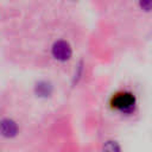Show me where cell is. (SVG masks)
I'll use <instances>...</instances> for the list:
<instances>
[{
    "instance_id": "cell-1",
    "label": "cell",
    "mask_w": 152,
    "mask_h": 152,
    "mask_svg": "<svg viewBox=\"0 0 152 152\" xmlns=\"http://www.w3.org/2000/svg\"><path fill=\"white\" fill-rule=\"evenodd\" d=\"M109 106L112 109L118 110L124 114H131L135 110L137 107V97L132 91L128 90H119L110 96Z\"/></svg>"
},
{
    "instance_id": "cell-2",
    "label": "cell",
    "mask_w": 152,
    "mask_h": 152,
    "mask_svg": "<svg viewBox=\"0 0 152 152\" xmlns=\"http://www.w3.org/2000/svg\"><path fill=\"white\" fill-rule=\"evenodd\" d=\"M51 53L56 59L65 62V61L70 59V57L72 55V49H71V45L69 44V42H66L64 39H58L52 44Z\"/></svg>"
},
{
    "instance_id": "cell-3",
    "label": "cell",
    "mask_w": 152,
    "mask_h": 152,
    "mask_svg": "<svg viewBox=\"0 0 152 152\" xmlns=\"http://www.w3.org/2000/svg\"><path fill=\"white\" fill-rule=\"evenodd\" d=\"M1 133L4 137L12 138L18 133V125L14 120L10 118H4L1 120Z\"/></svg>"
},
{
    "instance_id": "cell-4",
    "label": "cell",
    "mask_w": 152,
    "mask_h": 152,
    "mask_svg": "<svg viewBox=\"0 0 152 152\" xmlns=\"http://www.w3.org/2000/svg\"><path fill=\"white\" fill-rule=\"evenodd\" d=\"M52 90H53L52 84H51L49 81H46V80H40V81H38V82L36 83V86H34V91H36V94H37L38 96H42V97H48V96H50L51 93H52Z\"/></svg>"
},
{
    "instance_id": "cell-5",
    "label": "cell",
    "mask_w": 152,
    "mask_h": 152,
    "mask_svg": "<svg viewBox=\"0 0 152 152\" xmlns=\"http://www.w3.org/2000/svg\"><path fill=\"white\" fill-rule=\"evenodd\" d=\"M101 152H121V148L115 140H107L103 142Z\"/></svg>"
},
{
    "instance_id": "cell-6",
    "label": "cell",
    "mask_w": 152,
    "mask_h": 152,
    "mask_svg": "<svg viewBox=\"0 0 152 152\" xmlns=\"http://www.w3.org/2000/svg\"><path fill=\"white\" fill-rule=\"evenodd\" d=\"M138 5H139V7L142 8L144 11H151V10H152V1H150V0L140 1Z\"/></svg>"
}]
</instances>
